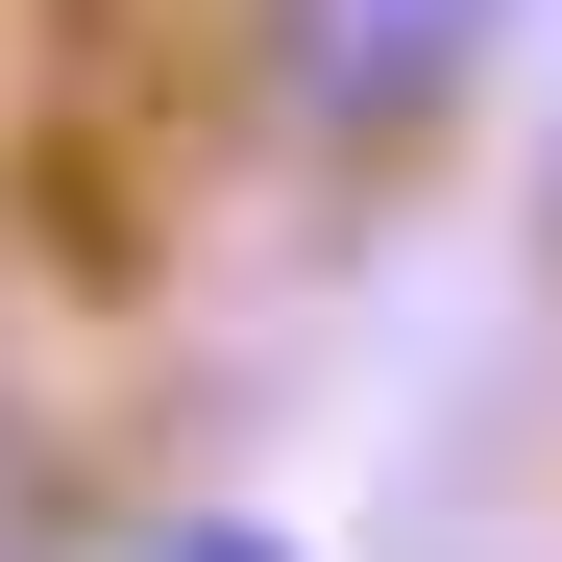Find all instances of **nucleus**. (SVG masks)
Masks as SVG:
<instances>
[{
    "instance_id": "nucleus-4",
    "label": "nucleus",
    "mask_w": 562,
    "mask_h": 562,
    "mask_svg": "<svg viewBox=\"0 0 562 562\" xmlns=\"http://www.w3.org/2000/svg\"><path fill=\"white\" fill-rule=\"evenodd\" d=\"M538 245H562V99H538Z\"/></svg>"
},
{
    "instance_id": "nucleus-3",
    "label": "nucleus",
    "mask_w": 562,
    "mask_h": 562,
    "mask_svg": "<svg viewBox=\"0 0 562 562\" xmlns=\"http://www.w3.org/2000/svg\"><path fill=\"white\" fill-rule=\"evenodd\" d=\"M99 562H294V538H269V514H221V490H196V514H99Z\"/></svg>"
},
{
    "instance_id": "nucleus-2",
    "label": "nucleus",
    "mask_w": 562,
    "mask_h": 562,
    "mask_svg": "<svg viewBox=\"0 0 562 562\" xmlns=\"http://www.w3.org/2000/svg\"><path fill=\"white\" fill-rule=\"evenodd\" d=\"M0 562H99V464H74V416L0 367Z\"/></svg>"
},
{
    "instance_id": "nucleus-1",
    "label": "nucleus",
    "mask_w": 562,
    "mask_h": 562,
    "mask_svg": "<svg viewBox=\"0 0 562 562\" xmlns=\"http://www.w3.org/2000/svg\"><path fill=\"white\" fill-rule=\"evenodd\" d=\"M514 25L538 0H221V74L245 123L318 171V196H416V171L514 99Z\"/></svg>"
}]
</instances>
